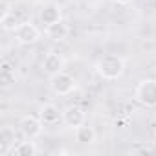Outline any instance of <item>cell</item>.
Here are the masks:
<instances>
[{
	"label": "cell",
	"mask_w": 156,
	"mask_h": 156,
	"mask_svg": "<svg viewBox=\"0 0 156 156\" xmlns=\"http://www.w3.org/2000/svg\"><path fill=\"white\" fill-rule=\"evenodd\" d=\"M17 132L13 127L6 125L0 129V156H8L17 147Z\"/></svg>",
	"instance_id": "52a82bcc"
},
{
	"label": "cell",
	"mask_w": 156,
	"mask_h": 156,
	"mask_svg": "<svg viewBox=\"0 0 156 156\" xmlns=\"http://www.w3.org/2000/svg\"><path fill=\"white\" fill-rule=\"evenodd\" d=\"M37 152H39V149H37V145H35L33 140L20 141V143H17V147L13 149V154H17V156H35Z\"/></svg>",
	"instance_id": "9a60e30c"
},
{
	"label": "cell",
	"mask_w": 156,
	"mask_h": 156,
	"mask_svg": "<svg viewBox=\"0 0 156 156\" xmlns=\"http://www.w3.org/2000/svg\"><path fill=\"white\" fill-rule=\"evenodd\" d=\"M39 19L44 26H50V24H55L59 20H62V8L55 2H48L41 8L39 11Z\"/></svg>",
	"instance_id": "ba28073f"
},
{
	"label": "cell",
	"mask_w": 156,
	"mask_h": 156,
	"mask_svg": "<svg viewBox=\"0 0 156 156\" xmlns=\"http://www.w3.org/2000/svg\"><path fill=\"white\" fill-rule=\"evenodd\" d=\"M62 121L66 127L70 129H77V127H81L85 125L87 121V112L81 105H70L62 110Z\"/></svg>",
	"instance_id": "5b68a950"
},
{
	"label": "cell",
	"mask_w": 156,
	"mask_h": 156,
	"mask_svg": "<svg viewBox=\"0 0 156 156\" xmlns=\"http://www.w3.org/2000/svg\"><path fill=\"white\" fill-rule=\"evenodd\" d=\"M75 141H79L83 145H90L96 141V130L88 125H81V127H77L75 129Z\"/></svg>",
	"instance_id": "4fadbf2b"
},
{
	"label": "cell",
	"mask_w": 156,
	"mask_h": 156,
	"mask_svg": "<svg viewBox=\"0 0 156 156\" xmlns=\"http://www.w3.org/2000/svg\"><path fill=\"white\" fill-rule=\"evenodd\" d=\"M15 39H17L19 44H24V46L35 44V42L41 41V30H39L31 20H26V22H22V24L15 30Z\"/></svg>",
	"instance_id": "277c9868"
},
{
	"label": "cell",
	"mask_w": 156,
	"mask_h": 156,
	"mask_svg": "<svg viewBox=\"0 0 156 156\" xmlns=\"http://www.w3.org/2000/svg\"><path fill=\"white\" fill-rule=\"evenodd\" d=\"M15 81H17L15 66H13L9 61H2V68H0V83H2V87L8 88V87H11Z\"/></svg>",
	"instance_id": "7c38bea8"
},
{
	"label": "cell",
	"mask_w": 156,
	"mask_h": 156,
	"mask_svg": "<svg viewBox=\"0 0 156 156\" xmlns=\"http://www.w3.org/2000/svg\"><path fill=\"white\" fill-rule=\"evenodd\" d=\"M68 33H70V28H68V24H66L64 20H59V22H55V24L46 26V37L51 39V41H55V42L64 41V39L68 37Z\"/></svg>",
	"instance_id": "8fae6325"
},
{
	"label": "cell",
	"mask_w": 156,
	"mask_h": 156,
	"mask_svg": "<svg viewBox=\"0 0 156 156\" xmlns=\"http://www.w3.org/2000/svg\"><path fill=\"white\" fill-rule=\"evenodd\" d=\"M112 2H114V4H118V6H129L132 0H112Z\"/></svg>",
	"instance_id": "2e32d148"
},
{
	"label": "cell",
	"mask_w": 156,
	"mask_h": 156,
	"mask_svg": "<svg viewBox=\"0 0 156 156\" xmlns=\"http://www.w3.org/2000/svg\"><path fill=\"white\" fill-rule=\"evenodd\" d=\"M39 118L44 125H55L62 119V112L53 105V103H44L39 108Z\"/></svg>",
	"instance_id": "9c48e42d"
},
{
	"label": "cell",
	"mask_w": 156,
	"mask_h": 156,
	"mask_svg": "<svg viewBox=\"0 0 156 156\" xmlns=\"http://www.w3.org/2000/svg\"><path fill=\"white\" fill-rule=\"evenodd\" d=\"M42 68H44V72L51 77V75L62 72V68H64V61H62V57H61L59 53L50 51V53H46L44 59H42Z\"/></svg>",
	"instance_id": "30bf717a"
},
{
	"label": "cell",
	"mask_w": 156,
	"mask_h": 156,
	"mask_svg": "<svg viewBox=\"0 0 156 156\" xmlns=\"http://www.w3.org/2000/svg\"><path fill=\"white\" fill-rule=\"evenodd\" d=\"M0 24H2V28H4L6 31H13V33H15V30L22 24V20H20L19 15L11 9L9 13H6V15L0 17Z\"/></svg>",
	"instance_id": "5bb4252c"
},
{
	"label": "cell",
	"mask_w": 156,
	"mask_h": 156,
	"mask_svg": "<svg viewBox=\"0 0 156 156\" xmlns=\"http://www.w3.org/2000/svg\"><path fill=\"white\" fill-rule=\"evenodd\" d=\"M50 88L55 96H70L75 90V79L66 72H59L50 77Z\"/></svg>",
	"instance_id": "3957f363"
},
{
	"label": "cell",
	"mask_w": 156,
	"mask_h": 156,
	"mask_svg": "<svg viewBox=\"0 0 156 156\" xmlns=\"http://www.w3.org/2000/svg\"><path fill=\"white\" fill-rule=\"evenodd\" d=\"M134 98L147 108L156 107V79H141L134 90Z\"/></svg>",
	"instance_id": "7a4b0ae2"
},
{
	"label": "cell",
	"mask_w": 156,
	"mask_h": 156,
	"mask_svg": "<svg viewBox=\"0 0 156 156\" xmlns=\"http://www.w3.org/2000/svg\"><path fill=\"white\" fill-rule=\"evenodd\" d=\"M42 127H44V123L41 121L39 116H24V118L20 119V123H19V129H20V132L24 134L26 140H35V138H39V136L42 134Z\"/></svg>",
	"instance_id": "8992f818"
},
{
	"label": "cell",
	"mask_w": 156,
	"mask_h": 156,
	"mask_svg": "<svg viewBox=\"0 0 156 156\" xmlns=\"http://www.w3.org/2000/svg\"><path fill=\"white\" fill-rule=\"evenodd\" d=\"M96 72L105 81H116L125 73V61L119 55L107 53L96 61Z\"/></svg>",
	"instance_id": "6da1fadb"
}]
</instances>
